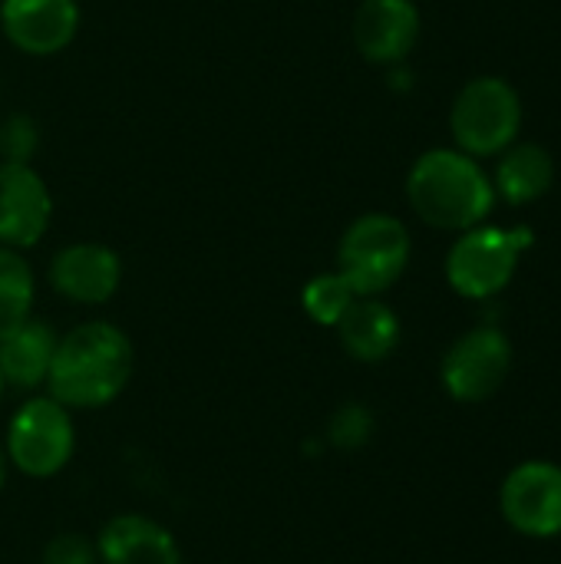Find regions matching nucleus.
<instances>
[{"label":"nucleus","mask_w":561,"mask_h":564,"mask_svg":"<svg viewBox=\"0 0 561 564\" xmlns=\"http://www.w3.org/2000/svg\"><path fill=\"white\" fill-rule=\"evenodd\" d=\"M136 373V347L129 334L109 321H86L56 340L46 393L69 413L103 410L116 403Z\"/></svg>","instance_id":"obj_1"},{"label":"nucleus","mask_w":561,"mask_h":564,"mask_svg":"<svg viewBox=\"0 0 561 564\" xmlns=\"http://www.w3.org/2000/svg\"><path fill=\"white\" fill-rule=\"evenodd\" d=\"M413 212L440 231H470L486 221L496 202L493 178L460 149L423 152L407 175Z\"/></svg>","instance_id":"obj_2"},{"label":"nucleus","mask_w":561,"mask_h":564,"mask_svg":"<svg viewBox=\"0 0 561 564\" xmlns=\"http://www.w3.org/2000/svg\"><path fill=\"white\" fill-rule=\"evenodd\" d=\"M410 251V231L400 218L367 212L354 218L341 235L337 271L347 278L357 297H380L403 278Z\"/></svg>","instance_id":"obj_3"},{"label":"nucleus","mask_w":561,"mask_h":564,"mask_svg":"<svg viewBox=\"0 0 561 564\" xmlns=\"http://www.w3.org/2000/svg\"><path fill=\"white\" fill-rule=\"evenodd\" d=\"M532 245V228L476 225L460 231L446 254V281L466 301H493L516 278L522 251Z\"/></svg>","instance_id":"obj_4"},{"label":"nucleus","mask_w":561,"mask_h":564,"mask_svg":"<svg viewBox=\"0 0 561 564\" xmlns=\"http://www.w3.org/2000/svg\"><path fill=\"white\" fill-rule=\"evenodd\" d=\"M3 449L10 469L30 479H53L63 473L76 453V426L73 413L56 403L50 393L30 397L17 406L7 423Z\"/></svg>","instance_id":"obj_5"},{"label":"nucleus","mask_w":561,"mask_h":564,"mask_svg":"<svg viewBox=\"0 0 561 564\" xmlns=\"http://www.w3.org/2000/svg\"><path fill=\"white\" fill-rule=\"evenodd\" d=\"M450 129L460 152L473 159L499 155L516 142L522 129V99L506 79L476 76L456 93L450 109Z\"/></svg>","instance_id":"obj_6"},{"label":"nucleus","mask_w":561,"mask_h":564,"mask_svg":"<svg viewBox=\"0 0 561 564\" xmlns=\"http://www.w3.org/2000/svg\"><path fill=\"white\" fill-rule=\"evenodd\" d=\"M513 340L496 324H479L456 337L440 360V383L450 400L476 406L493 400L513 373Z\"/></svg>","instance_id":"obj_7"},{"label":"nucleus","mask_w":561,"mask_h":564,"mask_svg":"<svg viewBox=\"0 0 561 564\" xmlns=\"http://www.w3.org/2000/svg\"><path fill=\"white\" fill-rule=\"evenodd\" d=\"M499 512L506 525L532 542L561 539V466L552 459H526L513 466L499 486Z\"/></svg>","instance_id":"obj_8"},{"label":"nucleus","mask_w":561,"mask_h":564,"mask_svg":"<svg viewBox=\"0 0 561 564\" xmlns=\"http://www.w3.org/2000/svg\"><path fill=\"white\" fill-rule=\"evenodd\" d=\"M53 221V195L43 175L23 162H0V248L40 245Z\"/></svg>","instance_id":"obj_9"},{"label":"nucleus","mask_w":561,"mask_h":564,"mask_svg":"<svg viewBox=\"0 0 561 564\" xmlns=\"http://www.w3.org/2000/svg\"><path fill=\"white\" fill-rule=\"evenodd\" d=\"M46 281L63 301L99 307L112 301L122 284V258L103 241H73L53 254Z\"/></svg>","instance_id":"obj_10"},{"label":"nucleus","mask_w":561,"mask_h":564,"mask_svg":"<svg viewBox=\"0 0 561 564\" xmlns=\"http://www.w3.org/2000/svg\"><path fill=\"white\" fill-rule=\"evenodd\" d=\"M0 30L26 56L63 53L79 30V0H0Z\"/></svg>","instance_id":"obj_11"},{"label":"nucleus","mask_w":561,"mask_h":564,"mask_svg":"<svg viewBox=\"0 0 561 564\" xmlns=\"http://www.w3.org/2000/svg\"><path fill=\"white\" fill-rule=\"evenodd\" d=\"M350 30L367 63L397 66L420 40V10L413 0H364Z\"/></svg>","instance_id":"obj_12"},{"label":"nucleus","mask_w":561,"mask_h":564,"mask_svg":"<svg viewBox=\"0 0 561 564\" xmlns=\"http://www.w3.org/2000/svg\"><path fill=\"white\" fill-rule=\"evenodd\" d=\"M99 564H185L175 535L149 516H116L96 535Z\"/></svg>","instance_id":"obj_13"},{"label":"nucleus","mask_w":561,"mask_h":564,"mask_svg":"<svg viewBox=\"0 0 561 564\" xmlns=\"http://www.w3.org/2000/svg\"><path fill=\"white\" fill-rule=\"evenodd\" d=\"M337 340L357 364H384L400 347V317L380 297H357L337 321Z\"/></svg>","instance_id":"obj_14"},{"label":"nucleus","mask_w":561,"mask_h":564,"mask_svg":"<svg viewBox=\"0 0 561 564\" xmlns=\"http://www.w3.org/2000/svg\"><path fill=\"white\" fill-rule=\"evenodd\" d=\"M60 334L46 321H23L13 334L0 340V377L3 387L13 390H40L46 387L50 364L56 354Z\"/></svg>","instance_id":"obj_15"},{"label":"nucleus","mask_w":561,"mask_h":564,"mask_svg":"<svg viewBox=\"0 0 561 564\" xmlns=\"http://www.w3.org/2000/svg\"><path fill=\"white\" fill-rule=\"evenodd\" d=\"M499 165H496V182L493 188L509 202V205H529L539 202L552 182H555V162L549 155V149L536 145V142H513L509 149L499 152Z\"/></svg>","instance_id":"obj_16"},{"label":"nucleus","mask_w":561,"mask_h":564,"mask_svg":"<svg viewBox=\"0 0 561 564\" xmlns=\"http://www.w3.org/2000/svg\"><path fill=\"white\" fill-rule=\"evenodd\" d=\"M36 281L20 251L0 248V340L33 317Z\"/></svg>","instance_id":"obj_17"},{"label":"nucleus","mask_w":561,"mask_h":564,"mask_svg":"<svg viewBox=\"0 0 561 564\" xmlns=\"http://www.w3.org/2000/svg\"><path fill=\"white\" fill-rule=\"evenodd\" d=\"M357 301L354 288L347 284V278L334 268L324 274H314L304 291H301V307L304 314L317 324V327H337V321L347 314V307Z\"/></svg>","instance_id":"obj_18"},{"label":"nucleus","mask_w":561,"mask_h":564,"mask_svg":"<svg viewBox=\"0 0 561 564\" xmlns=\"http://www.w3.org/2000/svg\"><path fill=\"white\" fill-rule=\"evenodd\" d=\"M374 430H377V420L370 413V406L350 400V403H341L331 420H327V443L341 453H354V449H364L370 440H374Z\"/></svg>","instance_id":"obj_19"},{"label":"nucleus","mask_w":561,"mask_h":564,"mask_svg":"<svg viewBox=\"0 0 561 564\" xmlns=\"http://www.w3.org/2000/svg\"><path fill=\"white\" fill-rule=\"evenodd\" d=\"M40 149V129L30 116L23 112H10L0 122V162H23L30 165V159Z\"/></svg>","instance_id":"obj_20"},{"label":"nucleus","mask_w":561,"mask_h":564,"mask_svg":"<svg viewBox=\"0 0 561 564\" xmlns=\"http://www.w3.org/2000/svg\"><path fill=\"white\" fill-rule=\"evenodd\" d=\"M43 564H99L96 539H86L79 532H60L43 545Z\"/></svg>","instance_id":"obj_21"},{"label":"nucleus","mask_w":561,"mask_h":564,"mask_svg":"<svg viewBox=\"0 0 561 564\" xmlns=\"http://www.w3.org/2000/svg\"><path fill=\"white\" fill-rule=\"evenodd\" d=\"M7 476H10V459H7V449H3V440H0V492L7 486Z\"/></svg>","instance_id":"obj_22"},{"label":"nucleus","mask_w":561,"mask_h":564,"mask_svg":"<svg viewBox=\"0 0 561 564\" xmlns=\"http://www.w3.org/2000/svg\"><path fill=\"white\" fill-rule=\"evenodd\" d=\"M0 400H3V377H0Z\"/></svg>","instance_id":"obj_23"},{"label":"nucleus","mask_w":561,"mask_h":564,"mask_svg":"<svg viewBox=\"0 0 561 564\" xmlns=\"http://www.w3.org/2000/svg\"><path fill=\"white\" fill-rule=\"evenodd\" d=\"M0 96H3V89H0Z\"/></svg>","instance_id":"obj_24"}]
</instances>
